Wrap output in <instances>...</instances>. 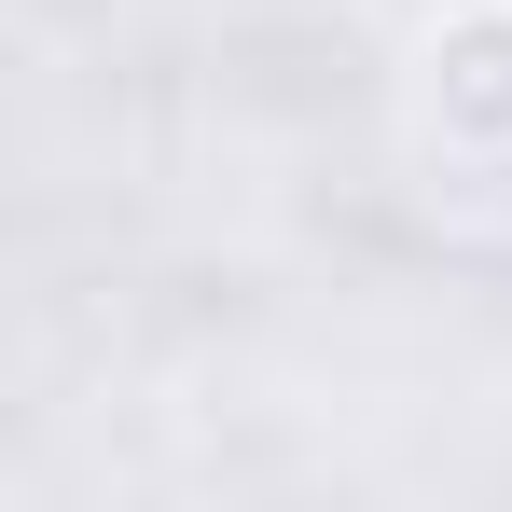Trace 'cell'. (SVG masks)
<instances>
[{
    "label": "cell",
    "mask_w": 512,
    "mask_h": 512,
    "mask_svg": "<svg viewBox=\"0 0 512 512\" xmlns=\"http://www.w3.org/2000/svg\"><path fill=\"white\" fill-rule=\"evenodd\" d=\"M429 97L457 139H512V14H457L429 42Z\"/></svg>",
    "instance_id": "6da1fadb"
}]
</instances>
